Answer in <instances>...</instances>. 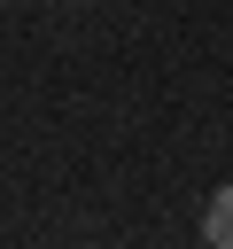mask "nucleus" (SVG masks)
<instances>
[{
	"mask_svg": "<svg viewBox=\"0 0 233 249\" xmlns=\"http://www.w3.org/2000/svg\"><path fill=\"white\" fill-rule=\"evenodd\" d=\"M202 241H210V249H233V179L210 195V210H202Z\"/></svg>",
	"mask_w": 233,
	"mask_h": 249,
	"instance_id": "f257e3e1",
	"label": "nucleus"
},
{
	"mask_svg": "<svg viewBox=\"0 0 233 249\" xmlns=\"http://www.w3.org/2000/svg\"><path fill=\"white\" fill-rule=\"evenodd\" d=\"M85 8H93V0H85Z\"/></svg>",
	"mask_w": 233,
	"mask_h": 249,
	"instance_id": "f03ea898",
	"label": "nucleus"
}]
</instances>
